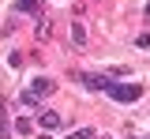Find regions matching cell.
<instances>
[{
	"instance_id": "cell-7",
	"label": "cell",
	"mask_w": 150,
	"mask_h": 139,
	"mask_svg": "<svg viewBox=\"0 0 150 139\" xmlns=\"http://www.w3.org/2000/svg\"><path fill=\"white\" fill-rule=\"evenodd\" d=\"M64 139H94L90 128H79V132H71V135H64Z\"/></svg>"
},
{
	"instance_id": "cell-11",
	"label": "cell",
	"mask_w": 150,
	"mask_h": 139,
	"mask_svg": "<svg viewBox=\"0 0 150 139\" xmlns=\"http://www.w3.org/2000/svg\"><path fill=\"white\" fill-rule=\"evenodd\" d=\"M139 139H150V135H139Z\"/></svg>"
},
{
	"instance_id": "cell-10",
	"label": "cell",
	"mask_w": 150,
	"mask_h": 139,
	"mask_svg": "<svg viewBox=\"0 0 150 139\" xmlns=\"http://www.w3.org/2000/svg\"><path fill=\"white\" fill-rule=\"evenodd\" d=\"M146 19H150V4H146Z\"/></svg>"
},
{
	"instance_id": "cell-3",
	"label": "cell",
	"mask_w": 150,
	"mask_h": 139,
	"mask_svg": "<svg viewBox=\"0 0 150 139\" xmlns=\"http://www.w3.org/2000/svg\"><path fill=\"white\" fill-rule=\"evenodd\" d=\"M41 128H45V132H56V128H60V124H64V117H60V113H53V109H41Z\"/></svg>"
},
{
	"instance_id": "cell-8",
	"label": "cell",
	"mask_w": 150,
	"mask_h": 139,
	"mask_svg": "<svg viewBox=\"0 0 150 139\" xmlns=\"http://www.w3.org/2000/svg\"><path fill=\"white\" fill-rule=\"evenodd\" d=\"M53 34V26H49V19H41V26H38V38H49Z\"/></svg>"
},
{
	"instance_id": "cell-9",
	"label": "cell",
	"mask_w": 150,
	"mask_h": 139,
	"mask_svg": "<svg viewBox=\"0 0 150 139\" xmlns=\"http://www.w3.org/2000/svg\"><path fill=\"white\" fill-rule=\"evenodd\" d=\"M139 45H143V49H150V34H139Z\"/></svg>"
},
{
	"instance_id": "cell-4",
	"label": "cell",
	"mask_w": 150,
	"mask_h": 139,
	"mask_svg": "<svg viewBox=\"0 0 150 139\" xmlns=\"http://www.w3.org/2000/svg\"><path fill=\"white\" fill-rule=\"evenodd\" d=\"M19 11H30V15H41V0H19Z\"/></svg>"
},
{
	"instance_id": "cell-5",
	"label": "cell",
	"mask_w": 150,
	"mask_h": 139,
	"mask_svg": "<svg viewBox=\"0 0 150 139\" xmlns=\"http://www.w3.org/2000/svg\"><path fill=\"white\" fill-rule=\"evenodd\" d=\"M83 83H86L90 90H105V87H109V79H101V75H83Z\"/></svg>"
},
{
	"instance_id": "cell-1",
	"label": "cell",
	"mask_w": 150,
	"mask_h": 139,
	"mask_svg": "<svg viewBox=\"0 0 150 139\" xmlns=\"http://www.w3.org/2000/svg\"><path fill=\"white\" fill-rule=\"evenodd\" d=\"M53 90H56V83L49 79V75H38V79L30 83L26 90H23V105H38V101H41V98H49Z\"/></svg>"
},
{
	"instance_id": "cell-6",
	"label": "cell",
	"mask_w": 150,
	"mask_h": 139,
	"mask_svg": "<svg viewBox=\"0 0 150 139\" xmlns=\"http://www.w3.org/2000/svg\"><path fill=\"white\" fill-rule=\"evenodd\" d=\"M71 41H75V45H86V30H83V23H71Z\"/></svg>"
},
{
	"instance_id": "cell-2",
	"label": "cell",
	"mask_w": 150,
	"mask_h": 139,
	"mask_svg": "<svg viewBox=\"0 0 150 139\" xmlns=\"http://www.w3.org/2000/svg\"><path fill=\"white\" fill-rule=\"evenodd\" d=\"M105 94L116 98V101H135L139 94H143V87H135V83H124V87H120V83H109V87H105Z\"/></svg>"
}]
</instances>
